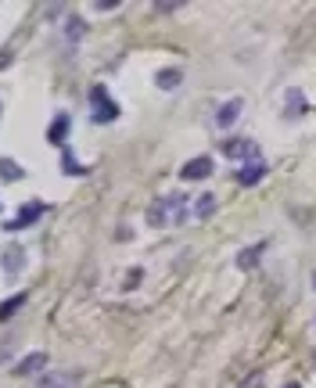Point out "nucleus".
Wrapping results in <instances>:
<instances>
[{"mask_svg":"<svg viewBox=\"0 0 316 388\" xmlns=\"http://www.w3.org/2000/svg\"><path fill=\"white\" fill-rule=\"evenodd\" d=\"M148 219H151V226H169V223H183V219H187V198H183L180 191L166 194V198H158V202L151 205Z\"/></svg>","mask_w":316,"mask_h":388,"instance_id":"1","label":"nucleus"},{"mask_svg":"<svg viewBox=\"0 0 316 388\" xmlns=\"http://www.w3.org/2000/svg\"><path fill=\"white\" fill-rule=\"evenodd\" d=\"M90 101H93V108H90L93 122H112V119L119 116V105L112 101V97H108L104 87H93V90H90Z\"/></svg>","mask_w":316,"mask_h":388,"instance_id":"2","label":"nucleus"},{"mask_svg":"<svg viewBox=\"0 0 316 388\" xmlns=\"http://www.w3.org/2000/svg\"><path fill=\"white\" fill-rule=\"evenodd\" d=\"M223 151H227L230 158H245V162H256V158H259V148H256L251 140H227Z\"/></svg>","mask_w":316,"mask_h":388,"instance_id":"3","label":"nucleus"},{"mask_svg":"<svg viewBox=\"0 0 316 388\" xmlns=\"http://www.w3.org/2000/svg\"><path fill=\"white\" fill-rule=\"evenodd\" d=\"M43 213H47V205H43V202H33V205H25L22 213H19V219H11V223H8V230H22V226L36 223V219H40Z\"/></svg>","mask_w":316,"mask_h":388,"instance_id":"4","label":"nucleus"},{"mask_svg":"<svg viewBox=\"0 0 316 388\" xmlns=\"http://www.w3.org/2000/svg\"><path fill=\"white\" fill-rule=\"evenodd\" d=\"M209 173H212V158H205V155H201V158H191V162L180 169L183 180H205Z\"/></svg>","mask_w":316,"mask_h":388,"instance_id":"5","label":"nucleus"},{"mask_svg":"<svg viewBox=\"0 0 316 388\" xmlns=\"http://www.w3.org/2000/svg\"><path fill=\"white\" fill-rule=\"evenodd\" d=\"M262 176H266V166H262V158H256V162H248V166L237 173V184H241V187H251V184H259Z\"/></svg>","mask_w":316,"mask_h":388,"instance_id":"6","label":"nucleus"},{"mask_svg":"<svg viewBox=\"0 0 316 388\" xmlns=\"http://www.w3.org/2000/svg\"><path fill=\"white\" fill-rule=\"evenodd\" d=\"M237 116H241V101H237V97H234V101H227L223 108H219V116H216V126H219V129H230V126L237 122Z\"/></svg>","mask_w":316,"mask_h":388,"instance_id":"7","label":"nucleus"},{"mask_svg":"<svg viewBox=\"0 0 316 388\" xmlns=\"http://www.w3.org/2000/svg\"><path fill=\"white\" fill-rule=\"evenodd\" d=\"M284 101H288V108H284V116L288 119H298L306 111V97H302V90H288V97H284Z\"/></svg>","mask_w":316,"mask_h":388,"instance_id":"8","label":"nucleus"},{"mask_svg":"<svg viewBox=\"0 0 316 388\" xmlns=\"http://www.w3.org/2000/svg\"><path fill=\"white\" fill-rule=\"evenodd\" d=\"M40 388H76V374H69V370H61V374H47L40 381Z\"/></svg>","mask_w":316,"mask_h":388,"instance_id":"9","label":"nucleus"},{"mask_svg":"<svg viewBox=\"0 0 316 388\" xmlns=\"http://www.w3.org/2000/svg\"><path fill=\"white\" fill-rule=\"evenodd\" d=\"M65 129H69V116H58V119L51 122V133H47V140H51V144H61V140H65Z\"/></svg>","mask_w":316,"mask_h":388,"instance_id":"10","label":"nucleus"},{"mask_svg":"<svg viewBox=\"0 0 316 388\" xmlns=\"http://www.w3.org/2000/svg\"><path fill=\"white\" fill-rule=\"evenodd\" d=\"M43 363H47V356H43V352H33V356H25V360H22L19 374H33V370H40Z\"/></svg>","mask_w":316,"mask_h":388,"instance_id":"11","label":"nucleus"},{"mask_svg":"<svg viewBox=\"0 0 316 388\" xmlns=\"http://www.w3.org/2000/svg\"><path fill=\"white\" fill-rule=\"evenodd\" d=\"M256 259H262V245H251L245 255H237V266H241V270H251V266H256Z\"/></svg>","mask_w":316,"mask_h":388,"instance_id":"12","label":"nucleus"},{"mask_svg":"<svg viewBox=\"0 0 316 388\" xmlns=\"http://www.w3.org/2000/svg\"><path fill=\"white\" fill-rule=\"evenodd\" d=\"M0 176L4 180H22V166H14V158H0Z\"/></svg>","mask_w":316,"mask_h":388,"instance_id":"13","label":"nucleus"},{"mask_svg":"<svg viewBox=\"0 0 316 388\" xmlns=\"http://www.w3.org/2000/svg\"><path fill=\"white\" fill-rule=\"evenodd\" d=\"M180 72L177 69H166V72H158V87H162V90H172V87H180Z\"/></svg>","mask_w":316,"mask_h":388,"instance_id":"14","label":"nucleus"},{"mask_svg":"<svg viewBox=\"0 0 316 388\" xmlns=\"http://www.w3.org/2000/svg\"><path fill=\"white\" fill-rule=\"evenodd\" d=\"M79 32H83V22H79L76 14H69V47L79 43Z\"/></svg>","mask_w":316,"mask_h":388,"instance_id":"15","label":"nucleus"},{"mask_svg":"<svg viewBox=\"0 0 316 388\" xmlns=\"http://www.w3.org/2000/svg\"><path fill=\"white\" fill-rule=\"evenodd\" d=\"M25 302V295H14V299H8L4 305H0V320H4V316H11L14 310H19V305Z\"/></svg>","mask_w":316,"mask_h":388,"instance_id":"16","label":"nucleus"},{"mask_svg":"<svg viewBox=\"0 0 316 388\" xmlns=\"http://www.w3.org/2000/svg\"><path fill=\"white\" fill-rule=\"evenodd\" d=\"M65 173H83V169L76 166V158H72V155H65Z\"/></svg>","mask_w":316,"mask_h":388,"instance_id":"17","label":"nucleus"},{"mask_svg":"<svg viewBox=\"0 0 316 388\" xmlns=\"http://www.w3.org/2000/svg\"><path fill=\"white\" fill-rule=\"evenodd\" d=\"M288 388H298V385H288Z\"/></svg>","mask_w":316,"mask_h":388,"instance_id":"18","label":"nucleus"}]
</instances>
